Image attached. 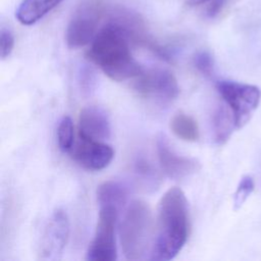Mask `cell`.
Here are the masks:
<instances>
[{"mask_svg": "<svg viewBox=\"0 0 261 261\" xmlns=\"http://www.w3.org/2000/svg\"><path fill=\"white\" fill-rule=\"evenodd\" d=\"M156 220L150 259H173L184 248L190 232L188 201L182 190L172 187L164 193L158 203Z\"/></svg>", "mask_w": 261, "mask_h": 261, "instance_id": "cell-1", "label": "cell"}, {"mask_svg": "<svg viewBox=\"0 0 261 261\" xmlns=\"http://www.w3.org/2000/svg\"><path fill=\"white\" fill-rule=\"evenodd\" d=\"M128 40L122 29L110 21L91 42L87 58L115 82L136 79L143 68L133 57Z\"/></svg>", "mask_w": 261, "mask_h": 261, "instance_id": "cell-2", "label": "cell"}, {"mask_svg": "<svg viewBox=\"0 0 261 261\" xmlns=\"http://www.w3.org/2000/svg\"><path fill=\"white\" fill-rule=\"evenodd\" d=\"M155 230L149 205L134 200L125 210L119 227L122 253L127 260L144 259L151 253Z\"/></svg>", "mask_w": 261, "mask_h": 261, "instance_id": "cell-3", "label": "cell"}, {"mask_svg": "<svg viewBox=\"0 0 261 261\" xmlns=\"http://www.w3.org/2000/svg\"><path fill=\"white\" fill-rule=\"evenodd\" d=\"M104 13L103 0H82L66 28L67 46L77 49L90 44L99 32V24Z\"/></svg>", "mask_w": 261, "mask_h": 261, "instance_id": "cell-4", "label": "cell"}, {"mask_svg": "<svg viewBox=\"0 0 261 261\" xmlns=\"http://www.w3.org/2000/svg\"><path fill=\"white\" fill-rule=\"evenodd\" d=\"M216 89L231 110L237 128L248 122L261 100V90L254 85L240 84L231 81H219Z\"/></svg>", "mask_w": 261, "mask_h": 261, "instance_id": "cell-5", "label": "cell"}, {"mask_svg": "<svg viewBox=\"0 0 261 261\" xmlns=\"http://www.w3.org/2000/svg\"><path fill=\"white\" fill-rule=\"evenodd\" d=\"M118 210L112 206H100L94 238L87 251V260L114 261L117 259L115 226Z\"/></svg>", "mask_w": 261, "mask_h": 261, "instance_id": "cell-6", "label": "cell"}, {"mask_svg": "<svg viewBox=\"0 0 261 261\" xmlns=\"http://www.w3.org/2000/svg\"><path fill=\"white\" fill-rule=\"evenodd\" d=\"M135 91L143 98L159 103H168L176 99L179 87L175 76L166 69L144 70L136 77Z\"/></svg>", "mask_w": 261, "mask_h": 261, "instance_id": "cell-7", "label": "cell"}, {"mask_svg": "<svg viewBox=\"0 0 261 261\" xmlns=\"http://www.w3.org/2000/svg\"><path fill=\"white\" fill-rule=\"evenodd\" d=\"M68 237L69 221L67 215L62 209H56L44 226L39 244V258L58 260L67 244Z\"/></svg>", "mask_w": 261, "mask_h": 261, "instance_id": "cell-8", "label": "cell"}, {"mask_svg": "<svg viewBox=\"0 0 261 261\" xmlns=\"http://www.w3.org/2000/svg\"><path fill=\"white\" fill-rule=\"evenodd\" d=\"M70 155L83 168L99 171L107 167L114 157L111 146L79 133V140L74 142Z\"/></svg>", "mask_w": 261, "mask_h": 261, "instance_id": "cell-9", "label": "cell"}, {"mask_svg": "<svg viewBox=\"0 0 261 261\" xmlns=\"http://www.w3.org/2000/svg\"><path fill=\"white\" fill-rule=\"evenodd\" d=\"M156 144L160 167L169 178L184 179L200 169V163L196 159L174 153L163 136L158 137Z\"/></svg>", "mask_w": 261, "mask_h": 261, "instance_id": "cell-10", "label": "cell"}, {"mask_svg": "<svg viewBox=\"0 0 261 261\" xmlns=\"http://www.w3.org/2000/svg\"><path fill=\"white\" fill-rule=\"evenodd\" d=\"M79 133L97 141L110 138L111 125L105 111L96 106H88L79 115Z\"/></svg>", "mask_w": 261, "mask_h": 261, "instance_id": "cell-11", "label": "cell"}, {"mask_svg": "<svg viewBox=\"0 0 261 261\" xmlns=\"http://www.w3.org/2000/svg\"><path fill=\"white\" fill-rule=\"evenodd\" d=\"M63 0H22L16 11V19L23 25H32L56 8Z\"/></svg>", "mask_w": 261, "mask_h": 261, "instance_id": "cell-12", "label": "cell"}, {"mask_svg": "<svg viewBox=\"0 0 261 261\" xmlns=\"http://www.w3.org/2000/svg\"><path fill=\"white\" fill-rule=\"evenodd\" d=\"M127 188L119 181L107 180L97 189V200L100 206H112L118 211L127 200Z\"/></svg>", "mask_w": 261, "mask_h": 261, "instance_id": "cell-13", "label": "cell"}, {"mask_svg": "<svg viewBox=\"0 0 261 261\" xmlns=\"http://www.w3.org/2000/svg\"><path fill=\"white\" fill-rule=\"evenodd\" d=\"M171 132L180 140L196 142L199 140V126L194 117L181 111L175 113L169 122Z\"/></svg>", "mask_w": 261, "mask_h": 261, "instance_id": "cell-14", "label": "cell"}, {"mask_svg": "<svg viewBox=\"0 0 261 261\" xmlns=\"http://www.w3.org/2000/svg\"><path fill=\"white\" fill-rule=\"evenodd\" d=\"M212 123H213L214 139H215V142L218 144L225 143L229 139L231 133L233 132V128L237 127L231 110L229 109V107L227 109L223 105H220L216 109L213 115Z\"/></svg>", "mask_w": 261, "mask_h": 261, "instance_id": "cell-15", "label": "cell"}, {"mask_svg": "<svg viewBox=\"0 0 261 261\" xmlns=\"http://www.w3.org/2000/svg\"><path fill=\"white\" fill-rule=\"evenodd\" d=\"M57 142L62 152L69 153L74 144V126L69 116H63L57 126Z\"/></svg>", "mask_w": 261, "mask_h": 261, "instance_id": "cell-16", "label": "cell"}, {"mask_svg": "<svg viewBox=\"0 0 261 261\" xmlns=\"http://www.w3.org/2000/svg\"><path fill=\"white\" fill-rule=\"evenodd\" d=\"M253 190H254L253 178L250 175L243 176L233 196L234 209H239L245 203V201L251 195Z\"/></svg>", "mask_w": 261, "mask_h": 261, "instance_id": "cell-17", "label": "cell"}, {"mask_svg": "<svg viewBox=\"0 0 261 261\" xmlns=\"http://www.w3.org/2000/svg\"><path fill=\"white\" fill-rule=\"evenodd\" d=\"M194 65L199 72L205 76H211L214 69V61L212 55L208 51H200L196 53L193 59Z\"/></svg>", "mask_w": 261, "mask_h": 261, "instance_id": "cell-18", "label": "cell"}, {"mask_svg": "<svg viewBox=\"0 0 261 261\" xmlns=\"http://www.w3.org/2000/svg\"><path fill=\"white\" fill-rule=\"evenodd\" d=\"M136 173L138 174L139 177H141L142 180L148 181L149 184L156 185L157 180V174L152 168L151 164L144 158H139L136 161V166H135Z\"/></svg>", "mask_w": 261, "mask_h": 261, "instance_id": "cell-19", "label": "cell"}, {"mask_svg": "<svg viewBox=\"0 0 261 261\" xmlns=\"http://www.w3.org/2000/svg\"><path fill=\"white\" fill-rule=\"evenodd\" d=\"M14 47V36L9 29L4 27L0 30V55L5 59L10 55Z\"/></svg>", "mask_w": 261, "mask_h": 261, "instance_id": "cell-20", "label": "cell"}, {"mask_svg": "<svg viewBox=\"0 0 261 261\" xmlns=\"http://www.w3.org/2000/svg\"><path fill=\"white\" fill-rule=\"evenodd\" d=\"M81 79V87L84 89V91L90 92L93 89V86L95 84V80H94V74L91 71V69H83L81 74H80Z\"/></svg>", "mask_w": 261, "mask_h": 261, "instance_id": "cell-21", "label": "cell"}, {"mask_svg": "<svg viewBox=\"0 0 261 261\" xmlns=\"http://www.w3.org/2000/svg\"><path fill=\"white\" fill-rule=\"evenodd\" d=\"M210 1H212V0H188L187 3L189 6H199V5L205 4Z\"/></svg>", "mask_w": 261, "mask_h": 261, "instance_id": "cell-22", "label": "cell"}]
</instances>
